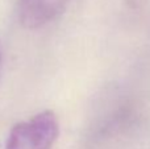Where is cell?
<instances>
[{"instance_id":"cell-1","label":"cell","mask_w":150,"mask_h":149,"mask_svg":"<svg viewBox=\"0 0 150 149\" xmlns=\"http://www.w3.org/2000/svg\"><path fill=\"white\" fill-rule=\"evenodd\" d=\"M59 133L57 116L44 111L11 129L5 149H50Z\"/></svg>"},{"instance_id":"cell-2","label":"cell","mask_w":150,"mask_h":149,"mask_svg":"<svg viewBox=\"0 0 150 149\" xmlns=\"http://www.w3.org/2000/svg\"><path fill=\"white\" fill-rule=\"evenodd\" d=\"M71 0H18L17 16L24 28L37 29L61 15Z\"/></svg>"},{"instance_id":"cell-3","label":"cell","mask_w":150,"mask_h":149,"mask_svg":"<svg viewBox=\"0 0 150 149\" xmlns=\"http://www.w3.org/2000/svg\"><path fill=\"white\" fill-rule=\"evenodd\" d=\"M0 67H1V50H0Z\"/></svg>"}]
</instances>
